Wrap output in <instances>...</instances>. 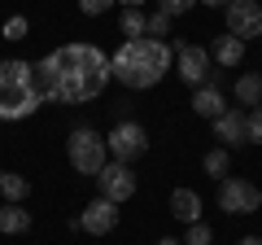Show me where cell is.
Returning <instances> with one entry per match:
<instances>
[{"mask_svg": "<svg viewBox=\"0 0 262 245\" xmlns=\"http://www.w3.org/2000/svg\"><path fill=\"white\" fill-rule=\"evenodd\" d=\"M196 0H158V13H166V18H179V13H188Z\"/></svg>", "mask_w": 262, "mask_h": 245, "instance_id": "cell-21", "label": "cell"}, {"mask_svg": "<svg viewBox=\"0 0 262 245\" xmlns=\"http://www.w3.org/2000/svg\"><path fill=\"white\" fill-rule=\"evenodd\" d=\"M158 245H184V241H175V236H162V241Z\"/></svg>", "mask_w": 262, "mask_h": 245, "instance_id": "cell-28", "label": "cell"}, {"mask_svg": "<svg viewBox=\"0 0 262 245\" xmlns=\"http://www.w3.org/2000/svg\"><path fill=\"white\" fill-rule=\"evenodd\" d=\"M262 206V193L258 184H249V179H219V210H227V215H253V210Z\"/></svg>", "mask_w": 262, "mask_h": 245, "instance_id": "cell-6", "label": "cell"}, {"mask_svg": "<svg viewBox=\"0 0 262 245\" xmlns=\"http://www.w3.org/2000/svg\"><path fill=\"white\" fill-rule=\"evenodd\" d=\"M0 193H5V201H18V206H22V197L31 193V184H27V175H13V171H0Z\"/></svg>", "mask_w": 262, "mask_h": 245, "instance_id": "cell-17", "label": "cell"}, {"mask_svg": "<svg viewBox=\"0 0 262 245\" xmlns=\"http://www.w3.org/2000/svg\"><path fill=\"white\" fill-rule=\"evenodd\" d=\"M118 5H122V9H140L144 0H118Z\"/></svg>", "mask_w": 262, "mask_h": 245, "instance_id": "cell-27", "label": "cell"}, {"mask_svg": "<svg viewBox=\"0 0 262 245\" xmlns=\"http://www.w3.org/2000/svg\"><path fill=\"white\" fill-rule=\"evenodd\" d=\"M27 18H22V13H13V18L9 22H5V39H27Z\"/></svg>", "mask_w": 262, "mask_h": 245, "instance_id": "cell-23", "label": "cell"}, {"mask_svg": "<svg viewBox=\"0 0 262 245\" xmlns=\"http://www.w3.org/2000/svg\"><path fill=\"white\" fill-rule=\"evenodd\" d=\"M227 35L245 39V44L253 35H262V5L258 0H232L227 5Z\"/></svg>", "mask_w": 262, "mask_h": 245, "instance_id": "cell-9", "label": "cell"}, {"mask_svg": "<svg viewBox=\"0 0 262 245\" xmlns=\"http://www.w3.org/2000/svg\"><path fill=\"white\" fill-rule=\"evenodd\" d=\"M175 48V66H179V79H184L188 88H201L210 79V48H201V44H188V39H179V44H170Z\"/></svg>", "mask_w": 262, "mask_h": 245, "instance_id": "cell-7", "label": "cell"}, {"mask_svg": "<svg viewBox=\"0 0 262 245\" xmlns=\"http://www.w3.org/2000/svg\"><path fill=\"white\" fill-rule=\"evenodd\" d=\"M44 105V92H39L35 79V62H0V122H18L31 118V114Z\"/></svg>", "mask_w": 262, "mask_h": 245, "instance_id": "cell-3", "label": "cell"}, {"mask_svg": "<svg viewBox=\"0 0 262 245\" xmlns=\"http://www.w3.org/2000/svg\"><path fill=\"white\" fill-rule=\"evenodd\" d=\"M79 228H83V232H92V236L114 232V228H118V206H114V201H105V197H92L83 210H79Z\"/></svg>", "mask_w": 262, "mask_h": 245, "instance_id": "cell-10", "label": "cell"}, {"mask_svg": "<svg viewBox=\"0 0 262 245\" xmlns=\"http://www.w3.org/2000/svg\"><path fill=\"white\" fill-rule=\"evenodd\" d=\"M210 57H214L223 70H236V66L245 62V39H236V35H219V39H214V53H210Z\"/></svg>", "mask_w": 262, "mask_h": 245, "instance_id": "cell-14", "label": "cell"}, {"mask_svg": "<svg viewBox=\"0 0 262 245\" xmlns=\"http://www.w3.org/2000/svg\"><path fill=\"white\" fill-rule=\"evenodd\" d=\"M118 0H79V9L88 13V18H96V13H105V9H114Z\"/></svg>", "mask_w": 262, "mask_h": 245, "instance_id": "cell-25", "label": "cell"}, {"mask_svg": "<svg viewBox=\"0 0 262 245\" xmlns=\"http://www.w3.org/2000/svg\"><path fill=\"white\" fill-rule=\"evenodd\" d=\"M105 145H110V158L114 162H136L144 158V149H149V132H144L140 122H131V118H118L110 127V136H105Z\"/></svg>", "mask_w": 262, "mask_h": 245, "instance_id": "cell-5", "label": "cell"}, {"mask_svg": "<svg viewBox=\"0 0 262 245\" xmlns=\"http://www.w3.org/2000/svg\"><path fill=\"white\" fill-rule=\"evenodd\" d=\"M144 31H149V18H144L140 9H122V35H127V39H140Z\"/></svg>", "mask_w": 262, "mask_h": 245, "instance_id": "cell-18", "label": "cell"}, {"mask_svg": "<svg viewBox=\"0 0 262 245\" xmlns=\"http://www.w3.org/2000/svg\"><path fill=\"white\" fill-rule=\"evenodd\" d=\"M35 79H39L44 101L83 105V101H96L110 88L114 70H110V57L96 44H61L44 62H35Z\"/></svg>", "mask_w": 262, "mask_h": 245, "instance_id": "cell-1", "label": "cell"}, {"mask_svg": "<svg viewBox=\"0 0 262 245\" xmlns=\"http://www.w3.org/2000/svg\"><path fill=\"white\" fill-rule=\"evenodd\" d=\"M210 241H214L210 223H188V236H184V245H210Z\"/></svg>", "mask_w": 262, "mask_h": 245, "instance_id": "cell-20", "label": "cell"}, {"mask_svg": "<svg viewBox=\"0 0 262 245\" xmlns=\"http://www.w3.org/2000/svg\"><path fill=\"white\" fill-rule=\"evenodd\" d=\"M192 110H196V118H210V122H214L219 114L227 110V96H223V88H214V84H201V88H192Z\"/></svg>", "mask_w": 262, "mask_h": 245, "instance_id": "cell-12", "label": "cell"}, {"mask_svg": "<svg viewBox=\"0 0 262 245\" xmlns=\"http://www.w3.org/2000/svg\"><path fill=\"white\" fill-rule=\"evenodd\" d=\"M170 62H175V48H170L166 39L140 35V39H127V44L110 57V70H114V79H118L122 88L144 92V88L162 84V75L170 70Z\"/></svg>", "mask_w": 262, "mask_h": 245, "instance_id": "cell-2", "label": "cell"}, {"mask_svg": "<svg viewBox=\"0 0 262 245\" xmlns=\"http://www.w3.org/2000/svg\"><path fill=\"white\" fill-rule=\"evenodd\" d=\"M96 189H101V197L105 201H114V206H122V201L136 193V175H131V167L127 162H105L101 167V175H96Z\"/></svg>", "mask_w": 262, "mask_h": 245, "instance_id": "cell-8", "label": "cell"}, {"mask_svg": "<svg viewBox=\"0 0 262 245\" xmlns=\"http://www.w3.org/2000/svg\"><path fill=\"white\" fill-rule=\"evenodd\" d=\"M245 132H249V140H262V105H253L245 114Z\"/></svg>", "mask_w": 262, "mask_h": 245, "instance_id": "cell-22", "label": "cell"}, {"mask_svg": "<svg viewBox=\"0 0 262 245\" xmlns=\"http://www.w3.org/2000/svg\"><path fill=\"white\" fill-rule=\"evenodd\" d=\"M66 158H70V167L79 171V175H101V167L110 162V145H105V136H96L92 127H75L70 132V140H66Z\"/></svg>", "mask_w": 262, "mask_h": 245, "instance_id": "cell-4", "label": "cell"}, {"mask_svg": "<svg viewBox=\"0 0 262 245\" xmlns=\"http://www.w3.org/2000/svg\"><path fill=\"white\" fill-rule=\"evenodd\" d=\"M201 5H223V9H227V5H232V0H201Z\"/></svg>", "mask_w": 262, "mask_h": 245, "instance_id": "cell-29", "label": "cell"}, {"mask_svg": "<svg viewBox=\"0 0 262 245\" xmlns=\"http://www.w3.org/2000/svg\"><path fill=\"white\" fill-rule=\"evenodd\" d=\"M144 35H153V39L170 35V18H166V13H153V18H149V31H144Z\"/></svg>", "mask_w": 262, "mask_h": 245, "instance_id": "cell-24", "label": "cell"}, {"mask_svg": "<svg viewBox=\"0 0 262 245\" xmlns=\"http://www.w3.org/2000/svg\"><path fill=\"white\" fill-rule=\"evenodd\" d=\"M236 101L241 105H262V75H241L236 79Z\"/></svg>", "mask_w": 262, "mask_h": 245, "instance_id": "cell-16", "label": "cell"}, {"mask_svg": "<svg viewBox=\"0 0 262 245\" xmlns=\"http://www.w3.org/2000/svg\"><path fill=\"white\" fill-rule=\"evenodd\" d=\"M214 136L223 140V149H236V145H249V132H245V114L227 105V110L214 118Z\"/></svg>", "mask_w": 262, "mask_h": 245, "instance_id": "cell-11", "label": "cell"}, {"mask_svg": "<svg viewBox=\"0 0 262 245\" xmlns=\"http://www.w3.org/2000/svg\"><path fill=\"white\" fill-rule=\"evenodd\" d=\"M170 215H175L179 223H201V197H196L192 189H175L170 193Z\"/></svg>", "mask_w": 262, "mask_h": 245, "instance_id": "cell-13", "label": "cell"}, {"mask_svg": "<svg viewBox=\"0 0 262 245\" xmlns=\"http://www.w3.org/2000/svg\"><path fill=\"white\" fill-rule=\"evenodd\" d=\"M227 167H232V158H227V149H223V145L206 153V175H214V179H227Z\"/></svg>", "mask_w": 262, "mask_h": 245, "instance_id": "cell-19", "label": "cell"}, {"mask_svg": "<svg viewBox=\"0 0 262 245\" xmlns=\"http://www.w3.org/2000/svg\"><path fill=\"white\" fill-rule=\"evenodd\" d=\"M31 228V210H22L18 201H5L0 206V232L5 236H22Z\"/></svg>", "mask_w": 262, "mask_h": 245, "instance_id": "cell-15", "label": "cell"}, {"mask_svg": "<svg viewBox=\"0 0 262 245\" xmlns=\"http://www.w3.org/2000/svg\"><path fill=\"white\" fill-rule=\"evenodd\" d=\"M236 245H262V236H241Z\"/></svg>", "mask_w": 262, "mask_h": 245, "instance_id": "cell-26", "label": "cell"}]
</instances>
